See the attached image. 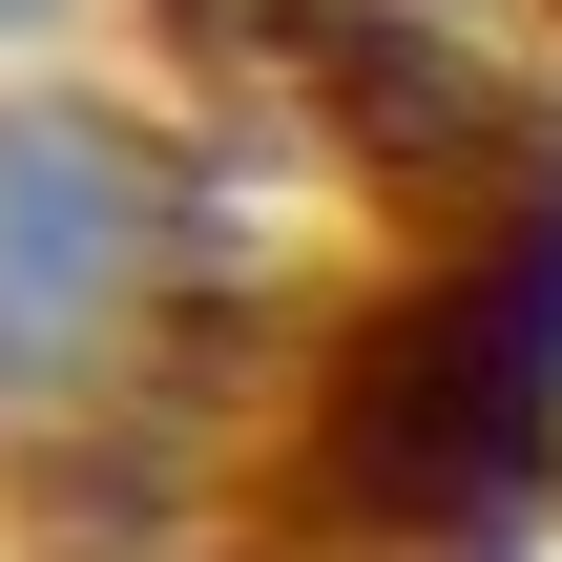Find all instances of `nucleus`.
<instances>
[{"instance_id":"7ed1b4c3","label":"nucleus","mask_w":562,"mask_h":562,"mask_svg":"<svg viewBox=\"0 0 562 562\" xmlns=\"http://www.w3.org/2000/svg\"><path fill=\"white\" fill-rule=\"evenodd\" d=\"M0 21H63V0H0Z\"/></svg>"},{"instance_id":"f257e3e1","label":"nucleus","mask_w":562,"mask_h":562,"mask_svg":"<svg viewBox=\"0 0 562 562\" xmlns=\"http://www.w3.org/2000/svg\"><path fill=\"white\" fill-rule=\"evenodd\" d=\"M292 438H313L292 480L375 542H501L542 501L562 480V167L459 209V250L334 334Z\"/></svg>"},{"instance_id":"20e7f679","label":"nucleus","mask_w":562,"mask_h":562,"mask_svg":"<svg viewBox=\"0 0 562 562\" xmlns=\"http://www.w3.org/2000/svg\"><path fill=\"white\" fill-rule=\"evenodd\" d=\"M542 21H562V0H542Z\"/></svg>"},{"instance_id":"f03ea898","label":"nucleus","mask_w":562,"mask_h":562,"mask_svg":"<svg viewBox=\"0 0 562 562\" xmlns=\"http://www.w3.org/2000/svg\"><path fill=\"white\" fill-rule=\"evenodd\" d=\"M167 271V167L104 104H0V396H63Z\"/></svg>"}]
</instances>
